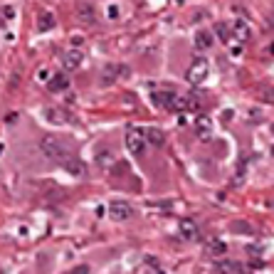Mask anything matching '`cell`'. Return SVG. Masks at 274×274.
Masks as SVG:
<instances>
[{"instance_id": "6da1fadb", "label": "cell", "mask_w": 274, "mask_h": 274, "mask_svg": "<svg viewBox=\"0 0 274 274\" xmlns=\"http://www.w3.org/2000/svg\"><path fill=\"white\" fill-rule=\"evenodd\" d=\"M40 151L45 153L50 161H55V163H59L65 171H69L72 176H87V165H84L82 158H77V156L69 151L65 143H59L55 136H42Z\"/></svg>"}, {"instance_id": "7a4b0ae2", "label": "cell", "mask_w": 274, "mask_h": 274, "mask_svg": "<svg viewBox=\"0 0 274 274\" xmlns=\"http://www.w3.org/2000/svg\"><path fill=\"white\" fill-rule=\"evenodd\" d=\"M207 72H210L207 59H203V57H195V59H193V65L188 67V82H193V84L205 82V79H207Z\"/></svg>"}, {"instance_id": "3957f363", "label": "cell", "mask_w": 274, "mask_h": 274, "mask_svg": "<svg viewBox=\"0 0 274 274\" xmlns=\"http://www.w3.org/2000/svg\"><path fill=\"white\" fill-rule=\"evenodd\" d=\"M126 149L131 151V156H141V153L146 151V138L141 134V129H131L126 134Z\"/></svg>"}, {"instance_id": "277c9868", "label": "cell", "mask_w": 274, "mask_h": 274, "mask_svg": "<svg viewBox=\"0 0 274 274\" xmlns=\"http://www.w3.org/2000/svg\"><path fill=\"white\" fill-rule=\"evenodd\" d=\"M109 215L114 220H129V218H134V207L129 205L126 200H111L109 203Z\"/></svg>"}, {"instance_id": "5b68a950", "label": "cell", "mask_w": 274, "mask_h": 274, "mask_svg": "<svg viewBox=\"0 0 274 274\" xmlns=\"http://www.w3.org/2000/svg\"><path fill=\"white\" fill-rule=\"evenodd\" d=\"M178 235L183 240H198L200 237V227H198V222L193 218H183L178 222Z\"/></svg>"}, {"instance_id": "8992f818", "label": "cell", "mask_w": 274, "mask_h": 274, "mask_svg": "<svg viewBox=\"0 0 274 274\" xmlns=\"http://www.w3.org/2000/svg\"><path fill=\"white\" fill-rule=\"evenodd\" d=\"M119 77H129V67H126V65H111V67H107V72H104V84H111L114 79H119Z\"/></svg>"}, {"instance_id": "52a82bcc", "label": "cell", "mask_w": 274, "mask_h": 274, "mask_svg": "<svg viewBox=\"0 0 274 274\" xmlns=\"http://www.w3.org/2000/svg\"><path fill=\"white\" fill-rule=\"evenodd\" d=\"M69 87V79H67V74H52V77H50V79H47V89H50V92H65V89H67Z\"/></svg>"}, {"instance_id": "ba28073f", "label": "cell", "mask_w": 274, "mask_h": 274, "mask_svg": "<svg viewBox=\"0 0 274 274\" xmlns=\"http://www.w3.org/2000/svg\"><path fill=\"white\" fill-rule=\"evenodd\" d=\"M82 52H77V50H72V52H67V55L62 57V67L65 69H79V65H82Z\"/></svg>"}, {"instance_id": "9c48e42d", "label": "cell", "mask_w": 274, "mask_h": 274, "mask_svg": "<svg viewBox=\"0 0 274 274\" xmlns=\"http://www.w3.org/2000/svg\"><path fill=\"white\" fill-rule=\"evenodd\" d=\"M233 32H235V37H237L240 42H247L249 40V35H252V32H249V25H247L245 20H235Z\"/></svg>"}, {"instance_id": "30bf717a", "label": "cell", "mask_w": 274, "mask_h": 274, "mask_svg": "<svg viewBox=\"0 0 274 274\" xmlns=\"http://www.w3.org/2000/svg\"><path fill=\"white\" fill-rule=\"evenodd\" d=\"M195 47H198V50H210V47H213V35H210L207 30H200V32L195 35Z\"/></svg>"}, {"instance_id": "8fae6325", "label": "cell", "mask_w": 274, "mask_h": 274, "mask_svg": "<svg viewBox=\"0 0 274 274\" xmlns=\"http://www.w3.org/2000/svg\"><path fill=\"white\" fill-rule=\"evenodd\" d=\"M141 134H143V138H146L149 143H153V146H161V143H163V134H161L158 129H141Z\"/></svg>"}, {"instance_id": "7c38bea8", "label": "cell", "mask_w": 274, "mask_h": 274, "mask_svg": "<svg viewBox=\"0 0 274 274\" xmlns=\"http://www.w3.org/2000/svg\"><path fill=\"white\" fill-rule=\"evenodd\" d=\"M77 15H79V20H84V23H94L96 20L94 8H92L89 3H82V5H79V10H77Z\"/></svg>"}, {"instance_id": "4fadbf2b", "label": "cell", "mask_w": 274, "mask_h": 274, "mask_svg": "<svg viewBox=\"0 0 274 274\" xmlns=\"http://www.w3.org/2000/svg\"><path fill=\"white\" fill-rule=\"evenodd\" d=\"M52 28H55V15L42 13L40 20H37V30H40V32H47V30H52Z\"/></svg>"}, {"instance_id": "5bb4252c", "label": "cell", "mask_w": 274, "mask_h": 274, "mask_svg": "<svg viewBox=\"0 0 274 274\" xmlns=\"http://www.w3.org/2000/svg\"><path fill=\"white\" fill-rule=\"evenodd\" d=\"M207 252H210L213 257H222V255H225V242H220V240H210V242H207Z\"/></svg>"}, {"instance_id": "9a60e30c", "label": "cell", "mask_w": 274, "mask_h": 274, "mask_svg": "<svg viewBox=\"0 0 274 274\" xmlns=\"http://www.w3.org/2000/svg\"><path fill=\"white\" fill-rule=\"evenodd\" d=\"M215 35H218L220 42H225V45L233 40V37H230V28H227L225 23H218V25H215Z\"/></svg>"}, {"instance_id": "2e32d148", "label": "cell", "mask_w": 274, "mask_h": 274, "mask_svg": "<svg viewBox=\"0 0 274 274\" xmlns=\"http://www.w3.org/2000/svg\"><path fill=\"white\" fill-rule=\"evenodd\" d=\"M218 272H222V274H237V272H242V267L240 264H235V262H220L218 264Z\"/></svg>"}, {"instance_id": "e0dca14e", "label": "cell", "mask_w": 274, "mask_h": 274, "mask_svg": "<svg viewBox=\"0 0 274 274\" xmlns=\"http://www.w3.org/2000/svg\"><path fill=\"white\" fill-rule=\"evenodd\" d=\"M195 126H198V129H200V134H203V138H210V119H207V116H200V119H198V121H195Z\"/></svg>"}, {"instance_id": "ac0fdd59", "label": "cell", "mask_w": 274, "mask_h": 274, "mask_svg": "<svg viewBox=\"0 0 274 274\" xmlns=\"http://www.w3.org/2000/svg\"><path fill=\"white\" fill-rule=\"evenodd\" d=\"M45 116H47L52 123H65V114L57 111V109H45Z\"/></svg>"}, {"instance_id": "d6986e66", "label": "cell", "mask_w": 274, "mask_h": 274, "mask_svg": "<svg viewBox=\"0 0 274 274\" xmlns=\"http://www.w3.org/2000/svg\"><path fill=\"white\" fill-rule=\"evenodd\" d=\"M47 77H50V72H47V69L42 67L40 72H37V79H42V82H47Z\"/></svg>"}, {"instance_id": "ffe728a7", "label": "cell", "mask_w": 274, "mask_h": 274, "mask_svg": "<svg viewBox=\"0 0 274 274\" xmlns=\"http://www.w3.org/2000/svg\"><path fill=\"white\" fill-rule=\"evenodd\" d=\"M116 15H119V8H116V5H111V8H109V17H116Z\"/></svg>"}]
</instances>
